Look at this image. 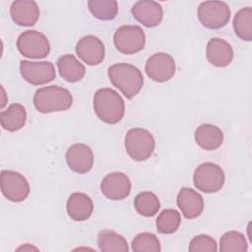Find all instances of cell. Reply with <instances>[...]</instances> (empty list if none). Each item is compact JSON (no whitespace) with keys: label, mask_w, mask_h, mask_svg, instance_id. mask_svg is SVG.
Listing matches in <instances>:
<instances>
[{"label":"cell","mask_w":252,"mask_h":252,"mask_svg":"<svg viewBox=\"0 0 252 252\" xmlns=\"http://www.w3.org/2000/svg\"><path fill=\"white\" fill-rule=\"evenodd\" d=\"M107 76L111 84L128 99L136 96L144 85L142 72L136 66L128 63L111 65L107 70Z\"/></svg>","instance_id":"1"},{"label":"cell","mask_w":252,"mask_h":252,"mask_svg":"<svg viewBox=\"0 0 252 252\" xmlns=\"http://www.w3.org/2000/svg\"><path fill=\"white\" fill-rule=\"evenodd\" d=\"M93 104L97 117L107 124H116L124 116V100L113 89L102 88L97 90L94 95Z\"/></svg>","instance_id":"2"},{"label":"cell","mask_w":252,"mask_h":252,"mask_svg":"<svg viewBox=\"0 0 252 252\" xmlns=\"http://www.w3.org/2000/svg\"><path fill=\"white\" fill-rule=\"evenodd\" d=\"M33 104L41 113L66 111L73 104V96L69 90L52 85L36 90L33 95Z\"/></svg>","instance_id":"3"},{"label":"cell","mask_w":252,"mask_h":252,"mask_svg":"<svg viewBox=\"0 0 252 252\" xmlns=\"http://www.w3.org/2000/svg\"><path fill=\"white\" fill-rule=\"evenodd\" d=\"M124 146L130 158L136 161L147 160L154 153L156 142L153 135L146 129H130L124 139Z\"/></svg>","instance_id":"4"},{"label":"cell","mask_w":252,"mask_h":252,"mask_svg":"<svg viewBox=\"0 0 252 252\" xmlns=\"http://www.w3.org/2000/svg\"><path fill=\"white\" fill-rule=\"evenodd\" d=\"M193 182L195 187L203 193H216L223 187L225 174L220 165L204 162L195 169Z\"/></svg>","instance_id":"5"},{"label":"cell","mask_w":252,"mask_h":252,"mask_svg":"<svg viewBox=\"0 0 252 252\" xmlns=\"http://www.w3.org/2000/svg\"><path fill=\"white\" fill-rule=\"evenodd\" d=\"M115 48L122 54H134L141 51L146 44L144 30L137 25H123L113 35Z\"/></svg>","instance_id":"6"},{"label":"cell","mask_w":252,"mask_h":252,"mask_svg":"<svg viewBox=\"0 0 252 252\" xmlns=\"http://www.w3.org/2000/svg\"><path fill=\"white\" fill-rule=\"evenodd\" d=\"M198 19L207 29H220L230 20V8L222 1H205L198 7Z\"/></svg>","instance_id":"7"},{"label":"cell","mask_w":252,"mask_h":252,"mask_svg":"<svg viewBox=\"0 0 252 252\" xmlns=\"http://www.w3.org/2000/svg\"><path fill=\"white\" fill-rule=\"evenodd\" d=\"M17 48L25 57L39 59L49 54L50 43L42 32L35 30H28L19 35Z\"/></svg>","instance_id":"8"},{"label":"cell","mask_w":252,"mask_h":252,"mask_svg":"<svg viewBox=\"0 0 252 252\" xmlns=\"http://www.w3.org/2000/svg\"><path fill=\"white\" fill-rule=\"evenodd\" d=\"M0 180L1 191L9 201L20 203L28 198L30 184L21 173L14 170H2Z\"/></svg>","instance_id":"9"},{"label":"cell","mask_w":252,"mask_h":252,"mask_svg":"<svg viewBox=\"0 0 252 252\" xmlns=\"http://www.w3.org/2000/svg\"><path fill=\"white\" fill-rule=\"evenodd\" d=\"M23 79L31 85L40 86L53 81L56 77L54 65L49 61H20Z\"/></svg>","instance_id":"10"},{"label":"cell","mask_w":252,"mask_h":252,"mask_svg":"<svg viewBox=\"0 0 252 252\" xmlns=\"http://www.w3.org/2000/svg\"><path fill=\"white\" fill-rule=\"evenodd\" d=\"M145 71L147 76L155 82H167L175 74V61L168 53L157 52L148 58Z\"/></svg>","instance_id":"11"},{"label":"cell","mask_w":252,"mask_h":252,"mask_svg":"<svg viewBox=\"0 0 252 252\" xmlns=\"http://www.w3.org/2000/svg\"><path fill=\"white\" fill-rule=\"evenodd\" d=\"M131 180L123 172H111L100 183V190L103 196L113 201L127 198L131 193Z\"/></svg>","instance_id":"12"},{"label":"cell","mask_w":252,"mask_h":252,"mask_svg":"<svg viewBox=\"0 0 252 252\" xmlns=\"http://www.w3.org/2000/svg\"><path fill=\"white\" fill-rule=\"evenodd\" d=\"M77 55L89 66L100 64L105 56V47L103 42L94 35L83 36L76 44Z\"/></svg>","instance_id":"13"},{"label":"cell","mask_w":252,"mask_h":252,"mask_svg":"<svg viewBox=\"0 0 252 252\" xmlns=\"http://www.w3.org/2000/svg\"><path fill=\"white\" fill-rule=\"evenodd\" d=\"M66 161L71 170L85 174L89 172L94 165V153L86 144L77 143L67 150Z\"/></svg>","instance_id":"14"},{"label":"cell","mask_w":252,"mask_h":252,"mask_svg":"<svg viewBox=\"0 0 252 252\" xmlns=\"http://www.w3.org/2000/svg\"><path fill=\"white\" fill-rule=\"evenodd\" d=\"M133 17L147 28L158 26L163 19V9L158 2L151 0L137 1L132 9Z\"/></svg>","instance_id":"15"},{"label":"cell","mask_w":252,"mask_h":252,"mask_svg":"<svg viewBox=\"0 0 252 252\" xmlns=\"http://www.w3.org/2000/svg\"><path fill=\"white\" fill-rule=\"evenodd\" d=\"M234 52L232 46L224 39L219 37L211 38L207 43L206 57L215 67H227L233 60Z\"/></svg>","instance_id":"16"},{"label":"cell","mask_w":252,"mask_h":252,"mask_svg":"<svg viewBox=\"0 0 252 252\" xmlns=\"http://www.w3.org/2000/svg\"><path fill=\"white\" fill-rule=\"evenodd\" d=\"M176 204L182 215L189 220L198 218L204 211L203 197L190 187H182L179 190Z\"/></svg>","instance_id":"17"},{"label":"cell","mask_w":252,"mask_h":252,"mask_svg":"<svg viewBox=\"0 0 252 252\" xmlns=\"http://www.w3.org/2000/svg\"><path fill=\"white\" fill-rule=\"evenodd\" d=\"M10 15L17 25L30 27L36 24L39 19L40 11L35 1L17 0L11 5Z\"/></svg>","instance_id":"18"},{"label":"cell","mask_w":252,"mask_h":252,"mask_svg":"<svg viewBox=\"0 0 252 252\" xmlns=\"http://www.w3.org/2000/svg\"><path fill=\"white\" fill-rule=\"evenodd\" d=\"M66 210L68 216L76 221L87 220L94 212V203L92 199L84 193L75 192L69 197Z\"/></svg>","instance_id":"19"},{"label":"cell","mask_w":252,"mask_h":252,"mask_svg":"<svg viewBox=\"0 0 252 252\" xmlns=\"http://www.w3.org/2000/svg\"><path fill=\"white\" fill-rule=\"evenodd\" d=\"M194 138L200 148L206 151H214L221 146L224 136L218 126L204 123L196 129Z\"/></svg>","instance_id":"20"},{"label":"cell","mask_w":252,"mask_h":252,"mask_svg":"<svg viewBox=\"0 0 252 252\" xmlns=\"http://www.w3.org/2000/svg\"><path fill=\"white\" fill-rule=\"evenodd\" d=\"M56 66L60 77L69 83L81 81L86 74L85 66L73 54L60 56L56 61Z\"/></svg>","instance_id":"21"},{"label":"cell","mask_w":252,"mask_h":252,"mask_svg":"<svg viewBox=\"0 0 252 252\" xmlns=\"http://www.w3.org/2000/svg\"><path fill=\"white\" fill-rule=\"evenodd\" d=\"M0 121L3 129L9 132L21 130L27 121V112L20 103H12L6 110L0 112Z\"/></svg>","instance_id":"22"},{"label":"cell","mask_w":252,"mask_h":252,"mask_svg":"<svg viewBox=\"0 0 252 252\" xmlns=\"http://www.w3.org/2000/svg\"><path fill=\"white\" fill-rule=\"evenodd\" d=\"M97 246L102 252H128L127 240L121 234L104 229L99 231L97 236Z\"/></svg>","instance_id":"23"},{"label":"cell","mask_w":252,"mask_h":252,"mask_svg":"<svg viewBox=\"0 0 252 252\" xmlns=\"http://www.w3.org/2000/svg\"><path fill=\"white\" fill-rule=\"evenodd\" d=\"M233 30L236 36L244 41L252 40V9L241 8L233 18Z\"/></svg>","instance_id":"24"},{"label":"cell","mask_w":252,"mask_h":252,"mask_svg":"<svg viewBox=\"0 0 252 252\" xmlns=\"http://www.w3.org/2000/svg\"><path fill=\"white\" fill-rule=\"evenodd\" d=\"M88 8L94 17L101 21H111L118 13V4L115 0H90Z\"/></svg>","instance_id":"25"},{"label":"cell","mask_w":252,"mask_h":252,"mask_svg":"<svg viewBox=\"0 0 252 252\" xmlns=\"http://www.w3.org/2000/svg\"><path fill=\"white\" fill-rule=\"evenodd\" d=\"M134 207L138 214L144 217H153L159 211L160 202L156 194L145 191L135 197Z\"/></svg>","instance_id":"26"},{"label":"cell","mask_w":252,"mask_h":252,"mask_svg":"<svg viewBox=\"0 0 252 252\" xmlns=\"http://www.w3.org/2000/svg\"><path fill=\"white\" fill-rule=\"evenodd\" d=\"M180 213L174 209L163 210L156 220L157 230L162 234L174 233L180 226Z\"/></svg>","instance_id":"27"},{"label":"cell","mask_w":252,"mask_h":252,"mask_svg":"<svg viewBox=\"0 0 252 252\" xmlns=\"http://www.w3.org/2000/svg\"><path fill=\"white\" fill-rule=\"evenodd\" d=\"M247 249L248 244L244 234L239 231H227L220 239V252H246Z\"/></svg>","instance_id":"28"},{"label":"cell","mask_w":252,"mask_h":252,"mask_svg":"<svg viewBox=\"0 0 252 252\" xmlns=\"http://www.w3.org/2000/svg\"><path fill=\"white\" fill-rule=\"evenodd\" d=\"M132 250L135 252H160L161 246L154 233L142 232L132 240Z\"/></svg>","instance_id":"29"},{"label":"cell","mask_w":252,"mask_h":252,"mask_svg":"<svg viewBox=\"0 0 252 252\" xmlns=\"http://www.w3.org/2000/svg\"><path fill=\"white\" fill-rule=\"evenodd\" d=\"M188 250L190 252H215L218 250L216 240L207 234H199L192 238Z\"/></svg>","instance_id":"30"},{"label":"cell","mask_w":252,"mask_h":252,"mask_svg":"<svg viewBox=\"0 0 252 252\" xmlns=\"http://www.w3.org/2000/svg\"><path fill=\"white\" fill-rule=\"evenodd\" d=\"M22 250H24V251H32V250L37 251V250H38V248H36V247L32 246V244L26 243V244H24V245H22V246H20V247H18V248H17V251H22Z\"/></svg>","instance_id":"31"},{"label":"cell","mask_w":252,"mask_h":252,"mask_svg":"<svg viewBox=\"0 0 252 252\" xmlns=\"http://www.w3.org/2000/svg\"><path fill=\"white\" fill-rule=\"evenodd\" d=\"M1 90H2V102H1V108H4V106L7 103V99H6V93L5 90L3 88V86H1Z\"/></svg>","instance_id":"32"}]
</instances>
